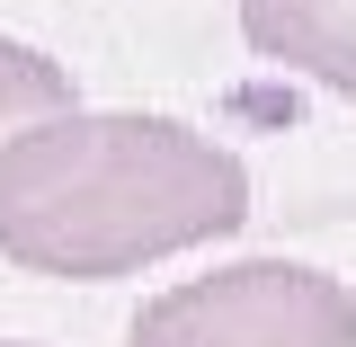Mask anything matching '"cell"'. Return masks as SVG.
Returning a JSON list of instances; mask_svg holds the SVG:
<instances>
[{"label":"cell","instance_id":"obj_1","mask_svg":"<svg viewBox=\"0 0 356 347\" xmlns=\"http://www.w3.org/2000/svg\"><path fill=\"white\" fill-rule=\"evenodd\" d=\"M241 223V152L152 107H63L0 143V259L27 276L107 285L152 259L232 241Z\"/></svg>","mask_w":356,"mask_h":347},{"label":"cell","instance_id":"obj_2","mask_svg":"<svg viewBox=\"0 0 356 347\" xmlns=\"http://www.w3.org/2000/svg\"><path fill=\"white\" fill-rule=\"evenodd\" d=\"M125 347H356V294L303 259H232L152 294Z\"/></svg>","mask_w":356,"mask_h":347},{"label":"cell","instance_id":"obj_3","mask_svg":"<svg viewBox=\"0 0 356 347\" xmlns=\"http://www.w3.org/2000/svg\"><path fill=\"white\" fill-rule=\"evenodd\" d=\"M241 36L259 63L356 107V0H241Z\"/></svg>","mask_w":356,"mask_h":347},{"label":"cell","instance_id":"obj_4","mask_svg":"<svg viewBox=\"0 0 356 347\" xmlns=\"http://www.w3.org/2000/svg\"><path fill=\"white\" fill-rule=\"evenodd\" d=\"M63 107H81L72 63H54L44 45L0 36V143H9V134H27V125H44V116H63Z\"/></svg>","mask_w":356,"mask_h":347},{"label":"cell","instance_id":"obj_5","mask_svg":"<svg viewBox=\"0 0 356 347\" xmlns=\"http://www.w3.org/2000/svg\"><path fill=\"white\" fill-rule=\"evenodd\" d=\"M0 347H27V339H0Z\"/></svg>","mask_w":356,"mask_h":347}]
</instances>
